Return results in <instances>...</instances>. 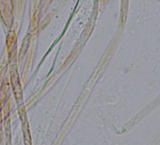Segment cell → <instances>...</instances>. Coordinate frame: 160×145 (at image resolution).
<instances>
[{"instance_id": "3957f363", "label": "cell", "mask_w": 160, "mask_h": 145, "mask_svg": "<svg viewBox=\"0 0 160 145\" xmlns=\"http://www.w3.org/2000/svg\"><path fill=\"white\" fill-rule=\"evenodd\" d=\"M107 3H108V0H98V10L102 12Z\"/></svg>"}, {"instance_id": "6da1fadb", "label": "cell", "mask_w": 160, "mask_h": 145, "mask_svg": "<svg viewBox=\"0 0 160 145\" xmlns=\"http://www.w3.org/2000/svg\"><path fill=\"white\" fill-rule=\"evenodd\" d=\"M15 0H0V20L5 30H11L14 23Z\"/></svg>"}, {"instance_id": "7a4b0ae2", "label": "cell", "mask_w": 160, "mask_h": 145, "mask_svg": "<svg viewBox=\"0 0 160 145\" xmlns=\"http://www.w3.org/2000/svg\"><path fill=\"white\" fill-rule=\"evenodd\" d=\"M53 0H41L40 2V7H39V12H40V14L39 16L42 17L48 10L49 6L51 5Z\"/></svg>"}, {"instance_id": "277c9868", "label": "cell", "mask_w": 160, "mask_h": 145, "mask_svg": "<svg viewBox=\"0 0 160 145\" xmlns=\"http://www.w3.org/2000/svg\"><path fill=\"white\" fill-rule=\"evenodd\" d=\"M67 0H59V3H61V2H66Z\"/></svg>"}]
</instances>
